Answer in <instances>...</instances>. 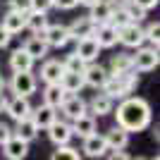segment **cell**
Wrapping results in <instances>:
<instances>
[{
	"label": "cell",
	"mask_w": 160,
	"mask_h": 160,
	"mask_svg": "<svg viewBox=\"0 0 160 160\" xmlns=\"http://www.w3.org/2000/svg\"><path fill=\"white\" fill-rule=\"evenodd\" d=\"M115 117H117V124H120L122 129H127V132H143V129L151 124V120H153V112H151L148 100L136 98V96H127V98H122V103L117 105Z\"/></svg>",
	"instance_id": "obj_1"
},
{
	"label": "cell",
	"mask_w": 160,
	"mask_h": 160,
	"mask_svg": "<svg viewBox=\"0 0 160 160\" xmlns=\"http://www.w3.org/2000/svg\"><path fill=\"white\" fill-rule=\"evenodd\" d=\"M136 86H139V77H136V72H129V74H110L105 79V84H103V93L110 96V98H127L132 91H136Z\"/></svg>",
	"instance_id": "obj_2"
},
{
	"label": "cell",
	"mask_w": 160,
	"mask_h": 160,
	"mask_svg": "<svg viewBox=\"0 0 160 160\" xmlns=\"http://www.w3.org/2000/svg\"><path fill=\"white\" fill-rule=\"evenodd\" d=\"M10 86L17 96H33L36 93V88H38V79L33 77L31 69H24V72H14L12 74V81H10Z\"/></svg>",
	"instance_id": "obj_3"
},
{
	"label": "cell",
	"mask_w": 160,
	"mask_h": 160,
	"mask_svg": "<svg viewBox=\"0 0 160 160\" xmlns=\"http://www.w3.org/2000/svg\"><path fill=\"white\" fill-rule=\"evenodd\" d=\"M132 62H134V69L136 72H153L155 67L160 65V55H158V48H136V55H132Z\"/></svg>",
	"instance_id": "obj_4"
},
{
	"label": "cell",
	"mask_w": 160,
	"mask_h": 160,
	"mask_svg": "<svg viewBox=\"0 0 160 160\" xmlns=\"http://www.w3.org/2000/svg\"><path fill=\"white\" fill-rule=\"evenodd\" d=\"M117 41L127 48H139V46H143L146 36H143V29L139 27V22H129V24L117 29Z\"/></svg>",
	"instance_id": "obj_5"
},
{
	"label": "cell",
	"mask_w": 160,
	"mask_h": 160,
	"mask_svg": "<svg viewBox=\"0 0 160 160\" xmlns=\"http://www.w3.org/2000/svg\"><path fill=\"white\" fill-rule=\"evenodd\" d=\"M38 36L48 43V48H65L67 43L72 41V38H69L67 27H62V24H48Z\"/></svg>",
	"instance_id": "obj_6"
},
{
	"label": "cell",
	"mask_w": 160,
	"mask_h": 160,
	"mask_svg": "<svg viewBox=\"0 0 160 160\" xmlns=\"http://www.w3.org/2000/svg\"><path fill=\"white\" fill-rule=\"evenodd\" d=\"M2 155L7 160H24L29 155V141L19 139L17 134H12L10 139L2 143Z\"/></svg>",
	"instance_id": "obj_7"
},
{
	"label": "cell",
	"mask_w": 160,
	"mask_h": 160,
	"mask_svg": "<svg viewBox=\"0 0 160 160\" xmlns=\"http://www.w3.org/2000/svg\"><path fill=\"white\" fill-rule=\"evenodd\" d=\"M81 74H84V84L91 86V88H100L105 84V79L110 77V72H108L105 67L96 65V62H86L84 69H81Z\"/></svg>",
	"instance_id": "obj_8"
},
{
	"label": "cell",
	"mask_w": 160,
	"mask_h": 160,
	"mask_svg": "<svg viewBox=\"0 0 160 160\" xmlns=\"http://www.w3.org/2000/svg\"><path fill=\"white\" fill-rule=\"evenodd\" d=\"M100 50H103V48L98 46V41H96L93 36H84V38H77V48H74V53L79 55L84 62H96V58H98Z\"/></svg>",
	"instance_id": "obj_9"
},
{
	"label": "cell",
	"mask_w": 160,
	"mask_h": 160,
	"mask_svg": "<svg viewBox=\"0 0 160 160\" xmlns=\"http://www.w3.org/2000/svg\"><path fill=\"white\" fill-rule=\"evenodd\" d=\"M58 110H62V115H65L67 120H74V117H79L81 112H86V100L81 98V96H77V93H67Z\"/></svg>",
	"instance_id": "obj_10"
},
{
	"label": "cell",
	"mask_w": 160,
	"mask_h": 160,
	"mask_svg": "<svg viewBox=\"0 0 160 160\" xmlns=\"http://www.w3.org/2000/svg\"><path fill=\"white\" fill-rule=\"evenodd\" d=\"M105 148H108V141H105L103 134L93 132V134H88V136H84V146H81L84 155H88V158H103Z\"/></svg>",
	"instance_id": "obj_11"
},
{
	"label": "cell",
	"mask_w": 160,
	"mask_h": 160,
	"mask_svg": "<svg viewBox=\"0 0 160 160\" xmlns=\"http://www.w3.org/2000/svg\"><path fill=\"white\" fill-rule=\"evenodd\" d=\"M93 38L98 41L100 48H112L117 46V27L110 24V22H103V24H96V31H93Z\"/></svg>",
	"instance_id": "obj_12"
},
{
	"label": "cell",
	"mask_w": 160,
	"mask_h": 160,
	"mask_svg": "<svg viewBox=\"0 0 160 160\" xmlns=\"http://www.w3.org/2000/svg\"><path fill=\"white\" fill-rule=\"evenodd\" d=\"M5 112L12 117L14 122L22 120V117H29L31 115V103H29L27 96H14V98H7Z\"/></svg>",
	"instance_id": "obj_13"
},
{
	"label": "cell",
	"mask_w": 160,
	"mask_h": 160,
	"mask_svg": "<svg viewBox=\"0 0 160 160\" xmlns=\"http://www.w3.org/2000/svg\"><path fill=\"white\" fill-rule=\"evenodd\" d=\"M72 134H77V136H88V134H93L96 132V115H91V112H81L79 117H74L72 120Z\"/></svg>",
	"instance_id": "obj_14"
},
{
	"label": "cell",
	"mask_w": 160,
	"mask_h": 160,
	"mask_svg": "<svg viewBox=\"0 0 160 160\" xmlns=\"http://www.w3.org/2000/svg\"><path fill=\"white\" fill-rule=\"evenodd\" d=\"M48 132V139L53 141L55 146H60V143H69V139H72L74 134H72V127L67 124V122H60V120H55L50 127L46 129Z\"/></svg>",
	"instance_id": "obj_15"
},
{
	"label": "cell",
	"mask_w": 160,
	"mask_h": 160,
	"mask_svg": "<svg viewBox=\"0 0 160 160\" xmlns=\"http://www.w3.org/2000/svg\"><path fill=\"white\" fill-rule=\"evenodd\" d=\"M31 120L36 122L38 129H48L55 120H58V112H55V108H50V105L43 103V105H38L36 110L31 108Z\"/></svg>",
	"instance_id": "obj_16"
},
{
	"label": "cell",
	"mask_w": 160,
	"mask_h": 160,
	"mask_svg": "<svg viewBox=\"0 0 160 160\" xmlns=\"http://www.w3.org/2000/svg\"><path fill=\"white\" fill-rule=\"evenodd\" d=\"M88 10H91V12H88V19L93 22V24H103V22H110L115 5L108 2V0H98V2H93Z\"/></svg>",
	"instance_id": "obj_17"
},
{
	"label": "cell",
	"mask_w": 160,
	"mask_h": 160,
	"mask_svg": "<svg viewBox=\"0 0 160 160\" xmlns=\"http://www.w3.org/2000/svg\"><path fill=\"white\" fill-rule=\"evenodd\" d=\"M67 31H69V38L77 41V38H84V36H93L96 31V24L88 17H81V19H74L69 27H67Z\"/></svg>",
	"instance_id": "obj_18"
},
{
	"label": "cell",
	"mask_w": 160,
	"mask_h": 160,
	"mask_svg": "<svg viewBox=\"0 0 160 160\" xmlns=\"http://www.w3.org/2000/svg\"><path fill=\"white\" fill-rule=\"evenodd\" d=\"M58 84L65 88L67 93H79L81 88L86 86V84H84V74H81V72H67V69L62 72V77H60Z\"/></svg>",
	"instance_id": "obj_19"
},
{
	"label": "cell",
	"mask_w": 160,
	"mask_h": 160,
	"mask_svg": "<svg viewBox=\"0 0 160 160\" xmlns=\"http://www.w3.org/2000/svg\"><path fill=\"white\" fill-rule=\"evenodd\" d=\"M88 108H91V115L103 117V115H110L115 110V100L110 98V96H105V93H96L93 98H91V103H88Z\"/></svg>",
	"instance_id": "obj_20"
},
{
	"label": "cell",
	"mask_w": 160,
	"mask_h": 160,
	"mask_svg": "<svg viewBox=\"0 0 160 160\" xmlns=\"http://www.w3.org/2000/svg\"><path fill=\"white\" fill-rule=\"evenodd\" d=\"M65 72V67H62L60 60H46L43 67H41V79L46 81V84H58Z\"/></svg>",
	"instance_id": "obj_21"
},
{
	"label": "cell",
	"mask_w": 160,
	"mask_h": 160,
	"mask_svg": "<svg viewBox=\"0 0 160 160\" xmlns=\"http://www.w3.org/2000/svg\"><path fill=\"white\" fill-rule=\"evenodd\" d=\"M24 24H27V14L17 12V10H10V12L2 17V27H5V31L12 33V36L19 33V31H24Z\"/></svg>",
	"instance_id": "obj_22"
},
{
	"label": "cell",
	"mask_w": 160,
	"mask_h": 160,
	"mask_svg": "<svg viewBox=\"0 0 160 160\" xmlns=\"http://www.w3.org/2000/svg\"><path fill=\"white\" fill-rule=\"evenodd\" d=\"M33 58L24 50V48H17V50H12V55H10V67H12V72H24V69H31L33 67Z\"/></svg>",
	"instance_id": "obj_23"
},
{
	"label": "cell",
	"mask_w": 160,
	"mask_h": 160,
	"mask_svg": "<svg viewBox=\"0 0 160 160\" xmlns=\"http://www.w3.org/2000/svg\"><path fill=\"white\" fill-rule=\"evenodd\" d=\"M65 96H67V91L60 86V84H46V88H43V103L46 105H50V108H60V103L65 100Z\"/></svg>",
	"instance_id": "obj_24"
},
{
	"label": "cell",
	"mask_w": 160,
	"mask_h": 160,
	"mask_svg": "<svg viewBox=\"0 0 160 160\" xmlns=\"http://www.w3.org/2000/svg\"><path fill=\"white\" fill-rule=\"evenodd\" d=\"M103 136H105V141H108V146H110V148H122V151H124L127 143H129V132H127V129H122L120 124H115V127L110 129L108 134H103Z\"/></svg>",
	"instance_id": "obj_25"
},
{
	"label": "cell",
	"mask_w": 160,
	"mask_h": 160,
	"mask_svg": "<svg viewBox=\"0 0 160 160\" xmlns=\"http://www.w3.org/2000/svg\"><path fill=\"white\" fill-rule=\"evenodd\" d=\"M38 132H41V129L36 127V122L31 120V115H29V117H22V120H17V129H14V134H17L19 139L33 141L36 136H38Z\"/></svg>",
	"instance_id": "obj_26"
},
{
	"label": "cell",
	"mask_w": 160,
	"mask_h": 160,
	"mask_svg": "<svg viewBox=\"0 0 160 160\" xmlns=\"http://www.w3.org/2000/svg\"><path fill=\"white\" fill-rule=\"evenodd\" d=\"M22 48H24V50L31 55L33 60H41V58H46V55H48V43L41 38L38 33H33V36H31V38H29Z\"/></svg>",
	"instance_id": "obj_27"
},
{
	"label": "cell",
	"mask_w": 160,
	"mask_h": 160,
	"mask_svg": "<svg viewBox=\"0 0 160 160\" xmlns=\"http://www.w3.org/2000/svg\"><path fill=\"white\" fill-rule=\"evenodd\" d=\"M46 27H48V12H36V10H29L27 12V24H24V29H29V31H33V33H41Z\"/></svg>",
	"instance_id": "obj_28"
},
{
	"label": "cell",
	"mask_w": 160,
	"mask_h": 160,
	"mask_svg": "<svg viewBox=\"0 0 160 160\" xmlns=\"http://www.w3.org/2000/svg\"><path fill=\"white\" fill-rule=\"evenodd\" d=\"M129 72H136L134 69V62H132V55H115L112 58V67H110V74H129Z\"/></svg>",
	"instance_id": "obj_29"
},
{
	"label": "cell",
	"mask_w": 160,
	"mask_h": 160,
	"mask_svg": "<svg viewBox=\"0 0 160 160\" xmlns=\"http://www.w3.org/2000/svg\"><path fill=\"white\" fill-rule=\"evenodd\" d=\"M53 158H55V160H60V158L79 160V158H81V153H79V148L69 146V143H60V146H58V151H55V153H53Z\"/></svg>",
	"instance_id": "obj_30"
},
{
	"label": "cell",
	"mask_w": 160,
	"mask_h": 160,
	"mask_svg": "<svg viewBox=\"0 0 160 160\" xmlns=\"http://www.w3.org/2000/svg\"><path fill=\"white\" fill-rule=\"evenodd\" d=\"M84 65H86V62L81 60L77 53H69V55L65 58V62H62V67H65L67 72H81V69H84Z\"/></svg>",
	"instance_id": "obj_31"
},
{
	"label": "cell",
	"mask_w": 160,
	"mask_h": 160,
	"mask_svg": "<svg viewBox=\"0 0 160 160\" xmlns=\"http://www.w3.org/2000/svg\"><path fill=\"white\" fill-rule=\"evenodd\" d=\"M160 24L158 22H151L146 29H143V36H146V41H151V46L153 48H158V43H160Z\"/></svg>",
	"instance_id": "obj_32"
},
{
	"label": "cell",
	"mask_w": 160,
	"mask_h": 160,
	"mask_svg": "<svg viewBox=\"0 0 160 160\" xmlns=\"http://www.w3.org/2000/svg\"><path fill=\"white\" fill-rule=\"evenodd\" d=\"M124 7H127V12H129V17H132V22H143V19H146V12H148V10L139 7L136 2H132V0H129Z\"/></svg>",
	"instance_id": "obj_33"
},
{
	"label": "cell",
	"mask_w": 160,
	"mask_h": 160,
	"mask_svg": "<svg viewBox=\"0 0 160 160\" xmlns=\"http://www.w3.org/2000/svg\"><path fill=\"white\" fill-rule=\"evenodd\" d=\"M31 10H36V12H50L53 10V0H31Z\"/></svg>",
	"instance_id": "obj_34"
},
{
	"label": "cell",
	"mask_w": 160,
	"mask_h": 160,
	"mask_svg": "<svg viewBox=\"0 0 160 160\" xmlns=\"http://www.w3.org/2000/svg\"><path fill=\"white\" fill-rule=\"evenodd\" d=\"M10 10H17V12L27 14L31 10V0H10Z\"/></svg>",
	"instance_id": "obj_35"
},
{
	"label": "cell",
	"mask_w": 160,
	"mask_h": 160,
	"mask_svg": "<svg viewBox=\"0 0 160 160\" xmlns=\"http://www.w3.org/2000/svg\"><path fill=\"white\" fill-rule=\"evenodd\" d=\"M77 5H79V0H53V7L58 10H72Z\"/></svg>",
	"instance_id": "obj_36"
},
{
	"label": "cell",
	"mask_w": 160,
	"mask_h": 160,
	"mask_svg": "<svg viewBox=\"0 0 160 160\" xmlns=\"http://www.w3.org/2000/svg\"><path fill=\"white\" fill-rule=\"evenodd\" d=\"M10 136H12V129L7 127L5 122H0V146H2V143H5V141L10 139Z\"/></svg>",
	"instance_id": "obj_37"
},
{
	"label": "cell",
	"mask_w": 160,
	"mask_h": 160,
	"mask_svg": "<svg viewBox=\"0 0 160 160\" xmlns=\"http://www.w3.org/2000/svg\"><path fill=\"white\" fill-rule=\"evenodd\" d=\"M10 38H12V33L5 31V27L0 24V48H7V46H10Z\"/></svg>",
	"instance_id": "obj_38"
},
{
	"label": "cell",
	"mask_w": 160,
	"mask_h": 160,
	"mask_svg": "<svg viewBox=\"0 0 160 160\" xmlns=\"http://www.w3.org/2000/svg\"><path fill=\"white\" fill-rule=\"evenodd\" d=\"M132 2H136V5L143 7V10H153V7H158L160 0H132Z\"/></svg>",
	"instance_id": "obj_39"
},
{
	"label": "cell",
	"mask_w": 160,
	"mask_h": 160,
	"mask_svg": "<svg viewBox=\"0 0 160 160\" xmlns=\"http://www.w3.org/2000/svg\"><path fill=\"white\" fill-rule=\"evenodd\" d=\"M5 105H7V96L2 93V91H0V112L5 110Z\"/></svg>",
	"instance_id": "obj_40"
},
{
	"label": "cell",
	"mask_w": 160,
	"mask_h": 160,
	"mask_svg": "<svg viewBox=\"0 0 160 160\" xmlns=\"http://www.w3.org/2000/svg\"><path fill=\"white\" fill-rule=\"evenodd\" d=\"M108 2H112V5H115V7H120V5H127L129 0H108Z\"/></svg>",
	"instance_id": "obj_41"
},
{
	"label": "cell",
	"mask_w": 160,
	"mask_h": 160,
	"mask_svg": "<svg viewBox=\"0 0 160 160\" xmlns=\"http://www.w3.org/2000/svg\"><path fill=\"white\" fill-rule=\"evenodd\" d=\"M93 2H98V0H79V5H84V7H91Z\"/></svg>",
	"instance_id": "obj_42"
},
{
	"label": "cell",
	"mask_w": 160,
	"mask_h": 160,
	"mask_svg": "<svg viewBox=\"0 0 160 160\" xmlns=\"http://www.w3.org/2000/svg\"><path fill=\"white\" fill-rule=\"evenodd\" d=\"M0 91H5V79H2V74H0Z\"/></svg>",
	"instance_id": "obj_43"
}]
</instances>
